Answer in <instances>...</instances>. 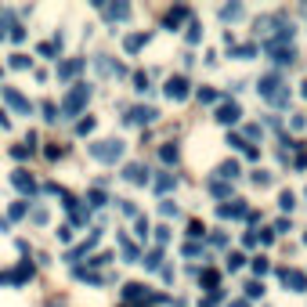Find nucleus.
Returning <instances> with one entry per match:
<instances>
[{
    "instance_id": "f257e3e1",
    "label": "nucleus",
    "mask_w": 307,
    "mask_h": 307,
    "mask_svg": "<svg viewBox=\"0 0 307 307\" xmlns=\"http://www.w3.org/2000/svg\"><path fill=\"white\" fill-rule=\"evenodd\" d=\"M282 87H286V83L278 80V76H264V80H260V94L271 101V105H282V101L289 98V91H282Z\"/></svg>"
},
{
    "instance_id": "f03ea898",
    "label": "nucleus",
    "mask_w": 307,
    "mask_h": 307,
    "mask_svg": "<svg viewBox=\"0 0 307 307\" xmlns=\"http://www.w3.org/2000/svg\"><path fill=\"white\" fill-rule=\"evenodd\" d=\"M120 152H123V145H120V141H101V145H94V156H98V159H105V163L120 159Z\"/></svg>"
},
{
    "instance_id": "7ed1b4c3",
    "label": "nucleus",
    "mask_w": 307,
    "mask_h": 307,
    "mask_svg": "<svg viewBox=\"0 0 307 307\" xmlns=\"http://www.w3.org/2000/svg\"><path fill=\"white\" fill-rule=\"evenodd\" d=\"M87 98H91V87H83V83H80V87H76V91L65 98V112H69V116H72V112H80V105H83Z\"/></svg>"
},
{
    "instance_id": "20e7f679",
    "label": "nucleus",
    "mask_w": 307,
    "mask_h": 307,
    "mask_svg": "<svg viewBox=\"0 0 307 307\" xmlns=\"http://www.w3.org/2000/svg\"><path fill=\"white\" fill-rule=\"evenodd\" d=\"M166 94H170V98H177V101H181V98H184V94H188V83H184V80H181V76H174V80H170V83H166Z\"/></svg>"
},
{
    "instance_id": "39448f33",
    "label": "nucleus",
    "mask_w": 307,
    "mask_h": 307,
    "mask_svg": "<svg viewBox=\"0 0 307 307\" xmlns=\"http://www.w3.org/2000/svg\"><path fill=\"white\" fill-rule=\"evenodd\" d=\"M130 123H148V120H156V108H130Z\"/></svg>"
},
{
    "instance_id": "423d86ee",
    "label": "nucleus",
    "mask_w": 307,
    "mask_h": 307,
    "mask_svg": "<svg viewBox=\"0 0 307 307\" xmlns=\"http://www.w3.org/2000/svg\"><path fill=\"white\" fill-rule=\"evenodd\" d=\"M282 282H286V286H293V289H303V286H307V278H303L300 271H289V267L282 271Z\"/></svg>"
},
{
    "instance_id": "0eeeda50",
    "label": "nucleus",
    "mask_w": 307,
    "mask_h": 307,
    "mask_svg": "<svg viewBox=\"0 0 307 307\" xmlns=\"http://www.w3.org/2000/svg\"><path fill=\"white\" fill-rule=\"evenodd\" d=\"M239 116H242V112H239V105H224V108L217 112V120H220V123H235Z\"/></svg>"
},
{
    "instance_id": "6e6552de",
    "label": "nucleus",
    "mask_w": 307,
    "mask_h": 307,
    "mask_svg": "<svg viewBox=\"0 0 307 307\" xmlns=\"http://www.w3.org/2000/svg\"><path fill=\"white\" fill-rule=\"evenodd\" d=\"M11 184L22 188V191H33V188H36V181H33L29 174H11Z\"/></svg>"
},
{
    "instance_id": "1a4fd4ad",
    "label": "nucleus",
    "mask_w": 307,
    "mask_h": 307,
    "mask_svg": "<svg viewBox=\"0 0 307 307\" xmlns=\"http://www.w3.org/2000/svg\"><path fill=\"white\" fill-rule=\"evenodd\" d=\"M8 101H11L15 108H22V112H29V101H25L22 94H15V91H8Z\"/></svg>"
},
{
    "instance_id": "9d476101",
    "label": "nucleus",
    "mask_w": 307,
    "mask_h": 307,
    "mask_svg": "<svg viewBox=\"0 0 307 307\" xmlns=\"http://www.w3.org/2000/svg\"><path fill=\"white\" fill-rule=\"evenodd\" d=\"M127 181H137V184H141V181H145V170H141L137 163H130V166H127Z\"/></svg>"
},
{
    "instance_id": "9b49d317",
    "label": "nucleus",
    "mask_w": 307,
    "mask_h": 307,
    "mask_svg": "<svg viewBox=\"0 0 307 307\" xmlns=\"http://www.w3.org/2000/svg\"><path fill=\"white\" fill-rule=\"evenodd\" d=\"M145 44V36H127V51H137Z\"/></svg>"
},
{
    "instance_id": "f8f14e48",
    "label": "nucleus",
    "mask_w": 307,
    "mask_h": 307,
    "mask_svg": "<svg viewBox=\"0 0 307 307\" xmlns=\"http://www.w3.org/2000/svg\"><path fill=\"white\" fill-rule=\"evenodd\" d=\"M220 174H224V177H239V166H235V163H224Z\"/></svg>"
},
{
    "instance_id": "ddd939ff",
    "label": "nucleus",
    "mask_w": 307,
    "mask_h": 307,
    "mask_svg": "<svg viewBox=\"0 0 307 307\" xmlns=\"http://www.w3.org/2000/svg\"><path fill=\"white\" fill-rule=\"evenodd\" d=\"M72 72H80V62H65L62 65V76H72Z\"/></svg>"
},
{
    "instance_id": "4468645a",
    "label": "nucleus",
    "mask_w": 307,
    "mask_h": 307,
    "mask_svg": "<svg viewBox=\"0 0 307 307\" xmlns=\"http://www.w3.org/2000/svg\"><path fill=\"white\" fill-rule=\"evenodd\" d=\"M293 203H296V199H293V191H282V206H286V210H293Z\"/></svg>"
},
{
    "instance_id": "2eb2a0df",
    "label": "nucleus",
    "mask_w": 307,
    "mask_h": 307,
    "mask_svg": "<svg viewBox=\"0 0 307 307\" xmlns=\"http://www.w3.org/2000/svg\"><path fill=\"white\" fill-rule=\"evenodd\" d=\"M253 267H257V275H264V271H267V260H264V257H257V260H253Z\"/></svg>"
},
{
    "instance_id": "dca6fc26",
    "label": "nucleus",
    "mask_w": 307,
    "mask_h": 307,
    "mask_svg": "<svg viewBox=\"0 0 307 307\" xmlns=\"http://www.w3.org/2000/svg\"><path fill=\"white\" fill-rule=\"evenodd\" d=\"M232 307H246V300H235V303H232Z\"/></svg>"
}]
</instances>
